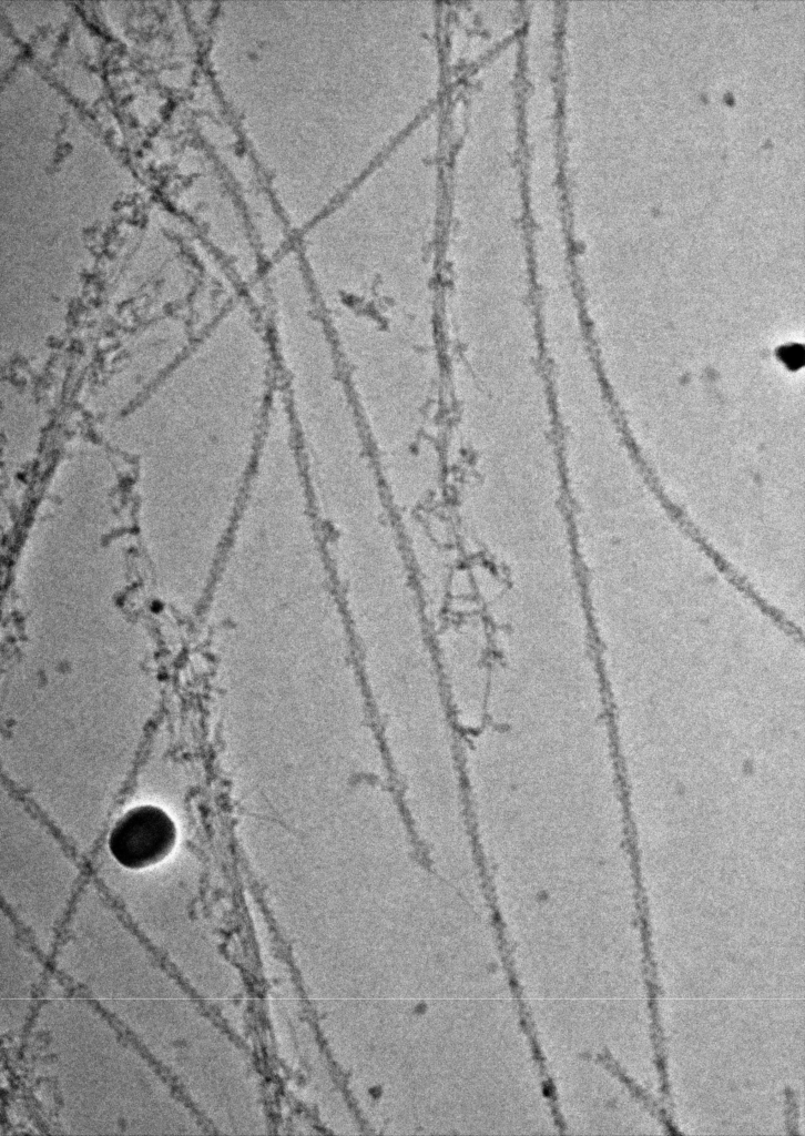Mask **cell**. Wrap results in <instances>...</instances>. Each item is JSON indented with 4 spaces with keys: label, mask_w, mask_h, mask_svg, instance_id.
<instances>
[{
    "label": "cell",
    "mask_w": 805,
    "mask_h": 1136,
    "mask_svg": "<svg viewBox=\"0 0 805 1136\" xmlns=\"http://www.w3.org/2000/svg\"><path fill=\"white\" fill-rule=\"evenodd\" d=\"M367 433L409 434L441 408L440 287L421 245L309 239L295 251Z\"/></svg>",
    "instance_id": "cell-1"
},
{
    "label": "cell",
    "mask_w": 805,
    "mask_h": 1136,
    "mask_svg": "<svg viewBox=\"0 0 805 1136\" xmlns=\"http://www.w3.org/2000/svg\"><path fill=\"white\" fill-rule=\"evenodd\" d=\"M303 473L354 646L389 673L430 661V620L373 454L310 460Z\"/></svg>",
    "instance_id": "cell-2"
},
{
    "label": "cell",
    "mask_w": 805,
    "mask_h": 1136,
    "mask_svg": "<svg viewBox=\"0 0 805 1136\" xmlns=\"http://www.w3.org/2000/svg\"><path fill=\"white\" fill-rule=\"evenodd\" d=\"M175 840L172 819L156 807L141 805L120 819L110 834L109 846L123 866L141 869L165 858Z\"/></svg>",
    "instance_id": "cell-3"
}]
</instances>
